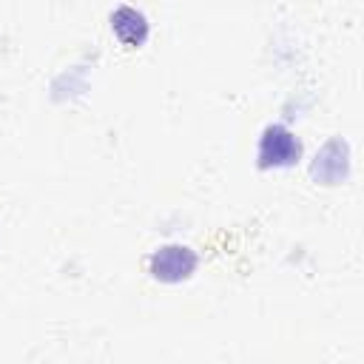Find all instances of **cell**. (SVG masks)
<instances>
[{
  "label": "cell",
  "instance_id": "3",
  "mask_svg": "<svg viewBox=\"0 0 364 364\" xmlns=\"http://www.w3.org/2000/svg\"><path fill=\"white\" fill-rule=\"evenodd\" d=\"M111 31L117 34V40L128 48H139L145 40H148V20L131 9V6H119L114 14H111Z\"/></svg>",
  "mask_w": 364,
  "mask_h": 364
},
{
  "label": "cell",
  "instance_id": "2",
  "mask_svg": "<svg viewBox=\"0 0 364 364\" xmlns=\"http://www.w3.org/2000/svg\"><path fill=\"white\" fill-rule=\"evenodd\" d=\"M148 267H151L154 279L182 282L196 270V253L191 247H185V245H165L151 256Z\"/></svg>",
  "mask_w": 364,
  "mask_h": 364
},
{
  "label": "cell",
  "instance_id": "4",
  "mask_svg": "<svg viewBox=\"0 0 364 364\" xmlns=\"http://www.w3.org/2000/svg\"><path fill=\"white\" fill-rule=\"evenodd\" d=\"M327 168H333V171H330V182H338V179L347 173V148H344L338 139L327 142L324 151L316 156V162H313V176L321 179Z\"/></svg>",
  "mask_w": 364,
  "mask_h": 364
},
{
  "label": "cell",
  "instance_id": "1",
  "mask_svg": "<svg viewBox=\"0 0 364 364\" xmlns=\"http://www.w3.org/2000/svg\"><path fill=\"white\" fill-rule=\"evenodd\" d=\"M301 154L299 139L284 128V125H267L262 139H259V165L262 168H279V165H293Z\"/></svg>",
  "mask_w": 364,
  "mask_h": 364
}]
</instances>
